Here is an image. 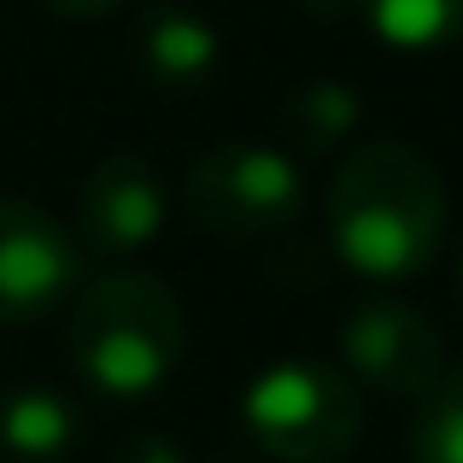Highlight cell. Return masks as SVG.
<instances>
[{
  "mask_svg": "<svg viewBox=\"0 0 463 463\" xmlns=\"http://www.w3.org/2000/svg\"><path fill=\"white\" fill-rule=\"evenodd\" d=\"M328 247L364 282H411L446 247V182L411 141H364L328 182Z\"/></svg>",
  "mask_w": 463,
  "mask_h": 463,
  "instance_id": "cell-1",
  "label": "cell"
},
{
  "mask_svg": "<svg viewBox=\"0 0 463 463\" xmlns=\"http://www.w3.org/2000/svg\"><path fill=\"white\" fill-rule=\"evenodd\" d=\"M188 352L182 299L147 270H106L71 294L65 358L100 399H153Z\"/></svg>",
  "mask_w": 463,
  "mask_h": 463,
  "instance_id": "cell-2",
  "label": "cell"
},
{
  "mask_svg": "<svg viewBox=\"0 0 463 463\" xmlns=\"http://www.w3.org/2000/svg\"><path fill=\"white\" fill-rule=\"evenodd\" d=\"M241 422L276 463H340L364 434V405L352 375H340L335 364L282 358L247 382Z\"/></svg>",
  "mask_w": 463,
  "mask_h": 463,
  "instance_id": "cell-3",
  "label": "cell"
},
{
  "mask_svg": "<svg viewBox=\"0 0 463 463\" xmlns=\"http://www.w3.org/2000/svg\"><path fill=\"white\" fill-rule=\"evenodd\" d=\"M182 205L205 235L270 241L306 212V176L299 158L270 141H229L188 170Z\"/></svg>",
  "mask_w": 463,
  "mask_h": 463,
  "instance_id": "cell-4",
  "label": "cell"
},
{
  "mask_svg": "<svg viewBox=\"0 0 463 463\" xmlns=\"http://www.w3.org/2000/svg\"><path fill=\"white\" fill-rule=\"evenodd\" d=\"M82 288V247L53 212L0 194V323H42Z\"/></svg>",
  "mask_w": 463,
  "mask_h": 463,
  "instance_id": "cell-5",
  "label": "cell"
},
{
  "mask_svg": "<svg viewBox=\"0 0 463 463\" xmlns=\"http://www.w3.org/2000/svg\"><path fill=\"white\" fill-rule=\"evenodd\" d=\"M340 358L346 375L387 399H422L446 370L440 328L405 299H364L340 323Z\"/></svg>",
  "mask_w": 463,
  "mask_h": 463,
  "instance_id": "cell-6",
  "label": "cell"
},
{
  "mask_svg": "<svg viewBox=\"0 0 463 463\" xmlns=\"http://www.w3.org/2000/svg\"><path fill=\"white\" fill-rule=\"evenodd\" d=\"M170 194L158 170L136 153H112L82 176L77 188V235L106 259H129V252L153 247L165 235Z\"/></svg>",
  "mask_w": 463,
  "mask_h": 463,
  "instance_id": "cell-7",
  "label": "cell"
},
{
  "mask_svg": "<svg viewBox=\"0 0 463 463\" xmlns=\"http://www.w3.org/2000/svg\"><path fill=\"white\" fill-rule=\"evenodd\" d=\"M129 59H136V71L153 89L194 94L223 65V35H217V24L205 12L158 0V6H147L136 18V30H129Z\"/></svg>",
  "mask_w": 463,
  "mask_h": 463,
  "instance_id": "cell-8",
  "label": "cell"
},
{
  "mask_svg": "<svg viewBox=\"0 0 463 463\" xmlns=\"http://www.w3.org/2000/svg\"><path fill=\"white\" fill-rule=\"evenodd\" d=\"M82 446V405L59 387L24 382L0 393V452L12 463H65Z\"/></svg>",
  "mask_w": 463,
  "mask_h": 463,
  "instance_id": "cell-9",
  "label": "cell"
},
{
  "mask_svg": "<svg viewBox=\"0 0 463 463\" xmlns=\"http://www.w3.org/2000/svg\"><path fill=\"white\" fill-rule=\"evenodd\" d=\"M387 53H446L463 42V0H346Z\"/></svg>",
  "mask_w": 463,
  "mask_h": 463,
  "instance_id": "cell-10",
  "label": "cell"
},
{
  "mask_svg": "<svg viewBox=\"0 0 463 463\" xmlns=\"http://www.w3.org/2000/svg\"><path fill=\"white\" fill-rule=\"evenodd\" d=\"M358 118H364V100H358V89L340 82V77L299 82V89L288 94V106H282V129H288V141H294L299 153L340 147V141L358 129Z\"/></svg>",
  "mask_w": 463,
  "mask_h": 463,
  "instance_id": "cell-11",
  "label": "cell"
},
{
  "mask_svg": "<svg viewBox=\"0 0 463 463\" xmlns=\"http://www.w3.org/2000/svg\"><path fill=\"white\" fill-rule=\"evenodd\" d=\"M405 446L411 463H463V364L440 370V382L417 399Z\"/></svg>",
  "mask_w": 463,
  "mask_h": 463,
  "instance_id": "cell-12",
  "label": "cell"
},
{
  "mask_svg": "<svg viewBox=\"0 0 463 463\" xmlns=\"http://www.w3.org/2000/svg\"><path fill=\"white\" fill-rule=\"evenodd\" d=\"M112 463H188V452H182L170 434H136V440L118 446Z\"/></svg>",
  "mask_w": 463,
  "mask_h": 463,
  "instance_id": "cell-13",
  "label": "cell"
},
{
  "mask_svg": "<svg viewBox=\"0 0 463 463\" xmlns=\"http://www.w3.org/2000/svg\"><path fill=\"white\" fill-rule=\"evenodd\" d=\"M47 12H59V18H106V12H118L124 0H42Z\"/></svg>",
  "mask_w": 463,
  "mask_h": 463,
  "instance_id": "cell-14",
  "label": "cell"
},
{
  "mask_svg": "<svg viewBox=\"0 0 463 463\" xmlns=\"http://www.w3.org/2000/svg\"><path fill=\"white\" fill-rule=\"evenodd\" d=\"M458 299H463V252H458Z\"/></svg>",
  "mask_w": 463,
  "mask_h": 463,
  "instance_id": "cell-15",
  "label": "cell"
}]
</instances>
